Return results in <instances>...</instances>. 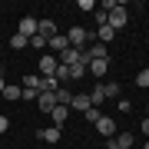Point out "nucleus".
Returning <instances> with one entry per match:
<instances>
[{
    "mask_svg": "<svg viewBox=\"0 0 149 149\" xmlns=\"http://www.w3.org/2000/svg\"><path fill=\"white\" fill-rule=\"evenodd\" d=\"M66 40H70V47L83 50V47H86V40H90V33H86L83 27H70V33H66Z\"/></svg>",
    "mask_w": 149,
    "mask_h": 149,
    "instance_id": "f257e3e1",
    "label": "nucleus"
},
{
    "mask_svg": "<svg viewBox=\"0 0 149 149\" xmlns=\"http://www.w3.org/2000/svg\"><path fill=\"white\" fill-rule=\"evenodd\" d=\"M37 63H40V76H53V73H56V66H60V56L47 53V56H40Z\"/></svg>",
    "mask_w": 149,
    "mask_h": 149,
    "instance_id": "f03ea898",
    "label": "nucleus"
},
{
    "mask_svg": "<svg viewBox=\"0 0 149 149\" xmlns=\"http://www.w3.org/2000/svg\"><path fill=\"white\" fill-rule=\"evenodd\" d=\"M126 20H129V13L123 10V7H116L109 17H106V27H113V30H119V27H126Z\"/></svg>",
    "mask_w": 149,
    "mask_h": 149,
    "instance_id": "7ed1b4c3",
    "label": "nucleus"
},
{
    "mask_svg": "<svg viewBox=\"0 0 149 149\" xmlns=\"http://www.w3.org/2000/svg\"><path fill=\"white\" fill-rule=\"evenodd\" d=\"M96 129H100L106 139H113V136L119 133V129H116V123H113V116H100V119H96Z\"/></svg>",
    "mask_w": 149,
    "mask_h": 149,
    "instance_id": "20e7f679",
    "label": "nucleus"
},
{
    "mask_svg": "<svg viewBox=\"0 0 149 149\" xmlns=\"http://www.w3.org/2000/svg\"><path fill=\"white\" fill-rule=\"evenodd\" d=\"M90 106H93V103H90V93H73V103H70V109H76V113L83 116Z\"/></svg>",
    "mask_w": 149,
    "mask_h": 149,
    "instance_id": "39448f33",
    "label": "nucleus"
},
{
    "mask_svg": "<svg viewBox=\"0 0 149 149\" xmlns=\"http://www.w3.org/2000/svg\"><path fill=\"white\" fill-rule=\"evenodd\" d=\"M37 27H40V20H33V17H23V20H20V30H17V33H23V37H37Z\"/></svg>",
    "mask_w": 149,
    "mask_h": 149,
    "instance_id": "423d86ee",
    "label": "nucleus"
},
{
    "mask_svg": "<svg viewBox=\"0 0 149 149\" xmlns=\"http://www.w3.org/2000/svg\"><path fill=\"white\" fill-rule=\"evenodd\" d=\"M80 56H83V50L70 47V50H63V53H60V63H63V66H73V63H80Z\"/></svg>",
    "mask_w": 149,
    "mask_h": 149,
    "instance_id": "0eeeda50",
    "label": "nucleus"
},
{
    "mask_svg": "<svg viewBox=\"0 0 149 149\" xmlns=\"http://www.w3.org/2000/svg\"><path fill=\"white\" fill-rule=\"evenodd\" d=\"M47 47L53 50V56H60V53H63V50H70V40H66V37H60V33H56L53 40H47Z\"/></svg>",
    "mask_w": 149,
    "mask_h": 149,
    "instance_id": "6e6552de",
    "label": "nucleus"
},
{
    "mask_svg": "<svg viewBox=\"0 0 149 149\" xmlns=\"http://www.w3.org/2000/svg\"><path fill=\"white\" fill-rule=\"evenodd\" d=\"M50 116H53V126L63 129V123L70 119V106H53V109H50Z\"/></svg>",
    "mask_w": 149,
    "mask_h": 149,
    "instance_id": "1a4fd4ad",
    "label": "nucleus"
},
{
    "mask_svg": "<svg viewBox=\"0 0 149 149\" xmlns=\"http://www.w3.org/2000/svg\"><path fill=\"white\" fill-rule=\"evenodd\" d=\"M37 33H40L43 40H53V37H56V23H53V20H40Z\"/></svg>",
    "mask_w": 149,
    "mask_h": 149,
    "instance_id": "9d476101",
    "label": "nucleus"
},
{
    "mask_svg": "<svg viewBox=\"0 0 149 149\" xmlns=\"http://www.w3.org/2000/svg\"><path fill=\"white\" fill-rule=\"evenodd\" d=\"M37 106L43 109V113H50L56 106V93H40V100H37Z\"/></svg>",
    "mask_w": 149,
    "mask_h": 149,
    "instance_id": "9b49d317",
    "label": "nucleus"
},
{
    "mask_svg": "<svg viewBox=\"0 0 149 149\" xmlns=\"http://www.w3.org/2000/svg\"><path fill=\"white\" fill-rule=\"evenodd\" d=\"M0 96H3L7 103H17V100L23 96V90H20V86H13V83H7V86H3V93H0Z\"/></svg>",
    "mask_w": 149,
    "mask_h": 149,
    "instance_id": "f8f14e48",
    "label": "nucleus"
},
{
    "mask_svg": "<svg viewBox=\"0 0 149 149\" xmlns=\"http://www.w3.org/2000/svg\"><path fill=\"white\" fill-rule=\"evenodd\" d=\"M106 70H109V60H90V73L93 76H106Z\"/></svg>",
    "mask_w": 149,
    "mask_h": 149,
    "instance_id": "ddd939ff",
    "label": "nucleus"
},
{
    "mask_svg": "<svg viewBox=\"0 0 149 149\" xmlns=\"http://www.w3.org/2000/svg\"><path fill=\"white\" fill-rule=\"evenodd\" d=\"M56 90H60L56 76H40V93H56Z\"/></svg>",
    "mask_w": 149,
    "mask_h": 149,
    "instance_id": "4468645a",
    "label": "nucleus"
},
{
    "mask_svg": "<svg viewBox=\"0 0 149 149\" xmlns=\"http://www.w3.org/2000/svg\"><path fill=\"white\" fill-rule=\"evenodd\" d=\"M86 56H90V60H109V53H106V47H103V43H93V47L86 50Z\"/></svg>",
    "mask_w": 149,
    "mask_h": 149,
    "instance_id": "2eb2a0df",
    "label": "nucleus"
},
{
    "mask_svg": "<svg viewBox=\"0 0 149 149\" xmlns=\"http://www.w3.org/2000/svg\"><path fill=\"white\" fill-rule=\"evenodd\" d=\"M60 133H63V129H60V126H47V129H40V139H47V143H56V139H60Z\"/></svg>",
    "mask_w": 149,
    "mask_h": 149,
    "instance_id": "dca6fc26",
    "label": "nucleus"
},
{
    "mask_svg": "<svg viewBox=\"0 0 149 149\" xmlns=\"http://www.w3.org/2000/svg\"><path fill=\"white\" fill-rule=\"evenodd\" d=\"M96 40H100L103 47H106L109 40H116V30H113V27H100V30H96Z\"/></svg>",
    "mask_w": 149,
    "mask_h": 149,
    "instance_id": "f3484780",
    "label": "nucleus"
},
{
    "mask_svg": "<svg viewBox=\"0 0 149 149\" xmlns=\"http://www.w3.org/2000/svg\"><path fill=\"white\" fill-rule=\"evenodd\" d=\"M113 139H116L119 149H133V146H136V143H133V133H116Z\"/></svg>",
    "mask_w": 149,
    "mask_h": 149,
    "instance_id": "a211bd4d",
    "label": "nucleus"
},
{
    "mask_svg": "<svg viewBox=\"0 0 149 149\" xmlns=\"http://www.w3.org/2000/svg\"><path fill=\"white\" fill-rule=\"evenodd\" d=\"M70 103H73V93H70L66 86H60L56 90V106H70Z\"/></svg>",
    "mask_w": 149,
    "mask_h": 149,
    "instance_id": "6ab92c4d",
    "label": "nucleus"
},
{
    "mask_svg": "<svg viewBox=\"0 0 149 149\" xmlns=\"http://www.w3.org/2000/svg\"><path fill=\"white\" fill-rule=\"evenodd\" d=\"M119 90H123V86H119L116 80H109V83H103V93H106V100H116V96H119Z\"/></svg>",
    "mask_w": 149,
    "mask_h": 149,
    "instance_id": "aec40b11",
    "label": "nucleus"
},
{
    "mask_svg": "<svg viewBox=\"0 0 149 149\" xmlns=\"http://www.w3.org/2000/svg\"><path fill=\"white\" fill-rule=\"evenodd\" d=\"M20 90H40V73H30L27 80H23V86Z\"/></svg>",
    "mask_w": 149,
    "mask_h": 149,
    "instance_id": "412c9836",
    "label": "nucleus"
},
{
    "mask_svg": "<svg viewBox=\"0 0 149 149\" xmlns=\"http://www.w3.org/2000/svg\"><path fill=\"white\" fill-rule=\"evenodd\" d=\"M53 76H56V83H60V86H63L66 80H73V76H70V66H63V63L56 66V73H53Z\"/></svg>",
    "mask_w": 149,
    "mask_h": 149,
    "instance_id": "4be33fe9",
    "label": "nucleus"
},
{
    "mask_svg": "<svg viewBox=\"0 0 149 149\" xmlns=\"http://www.w3.org/2000/svg\"><path fill=\"white\" fill-rule=\"evenodd\" d=\"M27 37H23V33H13V37H10V50H23V47H27Z\"/></svg>",
    "mask_w": 149,
    "mask_h": 149,
    "instance_id": "5701e85b",
    "label": "nucleus"
},
{
    "mask_svg": "<svg viewBox=\"0 0 149 149\" xmlns=\"http://www.w3.org/2000/svg\"><path fill=\"white\" fill-rule=\"evenodd\" d=\"M103 100H106V93H103V86H96V90L90 93V103H93L96 109H100V103H103Z\"/></svg>",
    "mask_w": 149,
    "mask_h": 149,
    "instance_id": "b1692460",
    "label": "nucleus"
},
{
    "mask_svg": "<svg viewBox=\"0 0 149 149\" xmlns=\"http://www.w3.org/2000/svg\"><path fill=\"white\" fill-rule=\"evenodd\" d=\"M136 86H139V90L149 86V70H139V73H136Z\"/></svg>",
    "mask_w": 149,
    "mask_h": 149,
    "instance_id": "393cba45",
    "label": "nucleus"
},
{
    "mask_svg": "<svg viewBox=\"0 0 149 149\" xmlns=\"http://www.w3.org/2000/svg\"><path fill=\"white\" fill-rule=\"evenodd\" d=\"M100 116H103V113L96 109V106H90V109L83 113V119H86V123H93V126H96V119H100Z\"/></svg>",
    "mask_w": 149,
    "mask_h": 149,
    "instance_id": "a878e982",
    "label": "nucleus"
},
{
    "mask_svg": "<svg viewBox=\"0 0 149 149\" xmlns=\"http://www.w3.org/2000/svg\"><path fill=\"white\" fill-rule=\"evenodd\" d=\"M30 47H37V50H43V47H47V40H43L40 33H37V37H30Z\"/></svg>",
    "mask_w": 149,
    "mask_h": 149,
    "instance_id": "bb28decb",
    "label": "nucleus"
},
{
    "mask_svg": "<svg viewBox=\"0 0 149 149\" xmlns=\"http://www.w3.org/2000/svg\"><path fill=\"white\" fill-rule=\"evenodd\" d=\"M20 100H40V90H23Z\"/></svg>",
    "mask_w": 149,
    "mask_h": 149,
    "instance_id": "cd10ccee",
    "label": "nucleus"
},
{
    "mask_svg": "<svg viewBox=\"0 0 149 149\" xmlns=\"http://www.w3.org/2000/svg\"><path fill=\"white\" fill-rule=\"evenodd\" d=\"M7 129H10V119H7V116H0V133H7Z\"/></svg>",
    "mask_w": 149,
    "mask_h": 149,
    "instance_id": "c85d7f7f",
    "label": "nucleus"
},
{
    "mask_svg": "<svg viewBox=\"0 0 149 149\" xmlns=\"http://www.w3.org/2000/svg\"><path fill=\"white\" fill-rule=\"evenodd\" d=\"M139 129H143V136H149V116L143 119V126H139Z\"/></svg>",
    "mask_w": 149,
    "mask_h": 149,
    "instance_id": "c756f323",
    "label": "nucleus"
},
{
    "mask_svg": "<svg viewBox=\"0 0 149 149\" xmlns=\"http://www.w3.org/2000/svg\"><path fill=\"white\" fill-rule=\"evenodd\" d=\"M106 149H119V146H116V139H106Z\"/></svg>",
    "mask_w": 149,
    "mask_h": 149,
    "instance_id": "7c9ffc66",
    "label": "nucleus"
},
{
    "mask_svg": "<svg viewBox=\"0 0 149 149\" xmlns=\"http://www.w3.org/2000/svg\"><path fill=\"white\" fill-rule=\"evenodd\" d=\"M3 86H7V80H3V73H0V93H3Z\"/></svg>",
    "mask_w": 149,
    "mask_h": 149,
    "instance_id": "2f4dec72",
    "label": "nucleus"
},
{
    "mask_svg": "<svg viewBox=\"0 0 149 149\" xmlns=\"http://www.w3.org/2000/svg\"><path fill=\"white\" fill-rule=\"evenodd\" d=\"M143 149H149V143H143Z\"/></svg>",
    "mask_w": 149,
    "mask_h": 149,
    "instance_id": "473e14b6",
    "label": "nucleus"
},
{
    "mask_svg": "<svg viewBox=\"0 0 149 149\" xmlns=\"http://www.w3.org/2000/svg\"><path fill=\"white\" fill-rule=\"evenodd\" d=\"M0 100H3V96H0Z\"/></svg>",
    "mask_w": 149,
    "mask_h": 149,
    "instance_id": "72a5a7b5",
    "label": "nucleus"
},
{
    "mask_svg": "<svg viewBox=\"0 0 149 149\" xmlns=\"http://www.w3.org/2000/svg\"><path fill=\"white\" fill-rule=\"evenodd\" d=\"M133 149H136V146H133Z\"/></svg>",
    "mask_w": 149,
    "mask_h": 149,
    "instance_id": "f704fd0d",
    "label": "nucleus"
}]
</instances>
